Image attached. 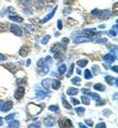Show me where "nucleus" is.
<instances>
[{
    "instance_id": "obj_42",
    "label": "nucleus",
    "mask_w": 118,
    "mask_h": 128,
    "mask_svg": "<svg viewBox=\"0 0 118 128\" xmlns=\"http://www.w3.org/2000/svg\"><path fill=\"white\" fill-rule=\"evenodd\" d=\"M97 128H101V127H106V123H104V122H101V123H99V124H97L96 125Z\"/></svg>"
},
{
    "instance_id": "obj_21",
    "label": "nucleus",
    "mask_w": 118,
    "mask_h": 128,
    "mask_svg": "<svg viewBox=\"0 0 118 128\" xmlns=\"http://www.w3.org/2000/svg\"><path fill=\"white\" fill-rule=\"evenodd\" d=\"M42 68H41V72H40V74L41 75H44V74H46L48 72H49V64H44L43 66H41Z\"/></svg>"
},
{
    "instance_id": "obj_55",
    "label": "nucleus",
    "mask_w": 118,
    "mask_h": 128,
    "mask_svg": "<svg viewBox=\"0 0 118 128\" xmlns=\"http://www.w3.org/2000/svg\"><path fill=\"white\" fill-rule=\"evenodd\" d=\"M78 126H79V127H81V128H85L86 127L85 125H83L82 123H79V124H78Z\"/></svg>"
},
{
    "instance_id": "obj_29",
    "label": "nucleus",
    "mask_w": 118,
    "mask_h": 128,
    "mask_svg": "<svg viewBox=\"0 0 118 128\" xmlns=\"http://www.w3.org/2000/svg\"><path fill=\"white\" fill-rule=\"evenodd\" d=\"M63 105H64V108H67V110H70V108H71V106L67 103V101H66V99H65V97L64 96H63Z\"/></svg>"
},
{
    "instance_id": "obj_6",
    "label": "nucleus",
    "mask_w": 118,
    "mask_h": 128,
    "mask_svg": "<svg viewBox=\"0 0 118 128\" xmlns=\"http://www.w3.org/2000/svg\"><path fill=\"white\" fill-rule=\"evenodd\" d=\"M81 92L82 93H84V94H87V95H89V96H91L95 101H100L101 100V97L99 96L98 94L96 93H92L89 89H86V88H83V89H81Z\"/></svg>"
},
{
    "instance_id": "obj_54",
    "label": "nucleus",
    "mask_w": 118,
    "mask_h": 128,
    "mask_svg": "<svg viewBox=\"0 0 118 128\" xmlns=\"http://www.w3.org/2000/svg\"><path fill=\"white\" fill-rule=\"evenodd\" d=\"M113 30L117 32V24H114V26H113Z\"/></svg>"
},
{
    "instance_id": "obj_18",
    "label": "nucleus",
    "mask_w": 118,
    "mask_h": 128,
    "mask_svg": "<svg viewBox=\"0 0 118 128\" xmlns=\"http://www.w3.org/2000/svg\"><path fill=\"white\" fill-rule=\"evenodd\" d=\"M33 5L36 9H42L44 6V1L43 0H33Z\"/></svg>"
},
{
    "instance_id": "obj_4",
    "label": "nucleus",
    "mask_w": 118,
    "mask_h": 128,
    "mask_svg": "<svg viewBox=\"0 0 118 128\" xmlns=\"http://www.w3.org/2000/svg\"><path fill=\"white\" fill-rule=\"evenodd\" d=\"M110 16H111V12L109 10L99 11V14H98V17L101 20H107L110 18Z\"/></svg>"
},
{
    "instance_id": "obj_56",
    "label": "nucleus",
    "mask_w": 118,
    "mask_h": 128,
    "mask_svg": "<svg viewBox=\"0 0 118 128\" xmlns=\"http://www.w3.org/2000/svg\"><path fill=\"white\" fill-rule=\"evenodd\" d=\"M76 72H77V74H81V70H80V68H77V70H76Z\"/></svg>"
},
{
    "instance_id": "obj_31",
    "label": "nucleus",
    "mask_w": 118,
    "mask_h": 128,
    "mask_svg": "<svg viewBox=\"0 0 118 128\" xmlns=\"http://www.w3.org/2000/svg\"><path fill=\"white\" fill-rule=\"evenodd\" d=\"M84 75H85L86 79H91L93 77V75L91 74V70H86L85 72H84Z\"/></svg>"
},
{
    "instance_id": "obj_36",
    "label": "nucleus",
    "mask_w": 118,
    "mask_h": 128,
    "mask_svg": "<svg viewBox=\"0 0 118 128\" xmlns=\"http://www.w3.org/2000/svg\"><path fill=\"white\" fill-rule=\"evenodd\" d=\"M93 72H94V74H98L99 72H100V68H99V66H93Z\"/></svg>"
},
{
    "instance_id": "obj_27",
    "label": "nucleus",
    "mask_w": 118,
    "mask_h": 128,
    "mask_svg": "<svg viewBox=\"0 0 118 128\" xmlns=\"http://www.w3.org/2000/svg\"><path fill=\"white\" fill-rule=\"evenodd\" d=\"M20 126V122L18 120H13L10 121L8 124V127H19Z\"/></svg>"
},
{
    "instance_id": "obj_15",
    "label": "nucleus",
    "mask_w": 118,
    "mask_h": 128,
    "mask_svg": "<svg viewBox=\"0 0 118 128\" xmlns=\"http://www.w3.org/2000/svg\"><path fill=\"white\" fill-rule=\"evenodd\" d=\"M19 53H20V55H21V57H26L28 55V53H29V48L27 46H22Z\"/></svg>"
},
{
    "instance_id": "obj_2",
    "label": "nucleus",
    "mask_w": 118,
    "mask_h": 128,
    "mask_svg": "<svg viewBox=\"0 0 118 128\" xmlns=\"http://www.w3.org/2000/svg\"><path fill=\"white\" fill-rule=\"evenodd\" d=\"M9 28H10V32H13L15 35H18V36H21L22 35V30L20 26H18L17 24H11L9 26Z\"/></svg>"
},
{
    "instance_id": "obj_48",
    "label": "nucleus",
    "mask_w": 118,
    "mask_h": 128,
    "mask_svg": "<svg viewBox=\"0 0 118 128\" xmlns=\"http://www.w3.org/2000/svg\"><path fill=\"white\" fill-rule=\"evenodd\" d=\"M6 59V57L4 56V55H2V54H0V61H4Z\"/></svg>"
},
{
    "instance_id": "obj_49",
    "label": "nucleus",
    "mask_w": 118,
    "mask_h": 128,
    "mask_svg": "<svg viewBox=\"0 0 118 128\" xmlns=\"http://www.w3.org/2000/svg\"><path fill=\"white\" fill-rule=\"evenodd\" d=\"M71 2H72L71 0H64V4H66V5H67V4H70Z\"/></svg>"
},
{
    "instance_id": "obj_47",
    "label": "nucleus",
    "mask_w": 118,
    "mask_h": 128,
    "mask_svg": "<svg viewBox=\"0 0 118 128\" xmlns=\"http://www.w3.org/2000/svg\"><path fill=\"white\" fill-rule=\"evenodd\" d=\"M109 33H110L111 35H113V36H116V35H117V33H116V32H115V30H111L109 32Z\"/></svg>"
},
{
    "instance_id": "obj_5",
    "label": "nucleus",
    "mask_w": 118,
    "mask_h": 128,
    "mask_svg": "<svg viewBox=\"0 0 118 128\" xmlns=\"http://www.w3.org/2000/svg\"><path fill=\"white\" fill-rule=\"evenodd\" d=\"M77 33L83 34L86 37H93L96 35V28H91V30H83L82 32H78Z\"/></svg>"
},
{
    "instance_id": "obj_26",
    "label": "nucleus",
    "mask_w": 118,
    "mask_h": 128,
    "mask_svg": "<svg viewBox=\"0 0 118 128\" xmlns=\"http://www.w3.org/2000/svg\"><path fill=\"white\" fill-rule=\"evenodd\" d=\"M71 82H72V84H75V85H80V83H81V79H80V77L79 76H75L73 77L72 79H71Z\"/></svg>"
},
{
    "instance_id": "obj_45",
    "label": "nucleus",
    "mask_w": 118,
    "mask_h": 128,
    "mask_svg": "<svg viewBox=\"0 0 118 128\" xmlns=\"http://www.w3.org/2000/svg\"><path fill=\"white\" fill-rule=\"evenodd\" d=\"M40 126H41V124H40L39 122H38V124L35 123V124H30V125H29V127H40Z\"/></svg>"
},
{
    "instance_id": "obj_40",
    "label": "nucleus",
    "mask_w": 118,
    "mask_h": 128,
    "mask_svg": "<svg viewBox=\"0 0 118 128\" xmlns=\"http://www.w3.org/2000/svg\"><path fill=\"white\" fill-rule=\"evenodd\" d=\"M45 62H46L47 64H52V57H51V56H47Z\"/></svg>"
},
{
    "instance_id": "obj_34",
    "label": "nucleus",
    "mask_w": 118,
    "mask_h": 128,
    "mask_svg": "<svg viewBox=\"0 0 118 128\" xmlns=\"http://www.w3.org/2000/svg\"><path fill=\"white\" fill-rule=\"evenodd\" d=\"M73 68H74V64H71L70 68H69V70H68V72H67V75H66V77H70V76H71L72 72H73Z\"/></svg>"
},
{
    "instance_id": "obj_30",
    "label": "nucleus",
    "mask_w": 118,
    "mask_h": 128,
    "mask_svg": "<svg viewBox=\"0 0 118 128\" xmlns=\"http://www.w3.org/2000/svg\"><path fill=\"white\" fill-rule=\"evenodd\" d=\"M81 102H82L84 105H90V99L86 96L81 97Z\"/></svg>"
},
{
    "instance_id": "obj_43",
    "label": "nucleus",
    "mask_w": 118,
    "mask_h": 128,
    "mask_svg": "<svg viewBox=\"0 0 118 128\" xmlns=\"http://www.w3.org/2000/svg\"><path fill=\"white\" fill-rule=\"evenodd\" d=\"M58 28H59V30H62V28H63V24H62V21H61V20L58 21Z\"/></svg>"
},
{
    "instance_id": "obj_23",
    "label": "nucleus",
    "mask_w": 118,
    "mask_h": 128,
    "mask_svg": "<svg viewBox=\"0 0 118 128\" xmlns=\"http://www.w3.org/2000/svg\"><path fill=\"white\" fill-rule=\"evenodd\" d=\"M75 112H76V114H77L78 116H82L84 114V112H85V108H82V107L76 108H75Z\"/></svg>"
},
{
    "instance_id": "obj_12",
    "label": "nucleus",
    "mask_w": 118,
    "mask_h": 128,
    "mask_svg": "<svg viewBox=\"0 0 118 128\" xmlns=\"http://www.w3.org/2000/svg\"><path fill=\"white\" fill-rule=\"evenodd\" d=\"M88 41H92V39L91 38H88V37H82V36H80V37H76L75 39H73V43L75 44H77V43H83V42H88Z\"/></svg>"
},
{
    "instance_id": "obj_9",
    "label": "nucleus",
    "mask_w": 118,
    "mask_h": 128,
    "mask_svg": "<svg viewBox=\"0 0 118 128\" xmlns=\"http://www.w3.org/2000/svg\"><path fill=\"white\" fill-rule=\"evenodd\" d=\"M57 9H58V6H56L53 10H52L50 13H49V14H48V15H46V16H45V18H44V19H42V20L40 21V22H41V24H44V22H47L49 20H51V19L54 17V15H55V13H56Z\"/></svg>"
},
{
    "instance_id": "obj_25",
    "label": "nucleus",
    "mask_w": 118,
    "mask_h": 128,
    "mask_svg": "<svg viewBox=\"0 0 118 128\" xmlns=\"http://www.w3.org/2000/svg\"><path fill=\"white\" fill-rule=\"evenodd\" d=\"M58 72H59V74H64V72H66V66L64 64H61L60 66H59V68H58Z\"/></svg>"
},
{
    "instance_id": "obj_22",
    "label": "nucleus",
    "mask_w": 118,
    "mask_h": 128,
    "mask_svg": "<svg viewBox=\"0 0 118 128\" xmlns=\"http://www.w3.org/2000/svg\"><path fill=\"white\" fill-rule=\"evenodd\" d=\"M94 89L95 90H98V91H105L106 87L104 86V84H101V83H96L94 85Z\"/></svg>"
},
{
    "instance_id": "obj_44",
    "label": "nucleus",
    "mask_w": 118,
    "mask_h": 128,
    "mask_svg": "<svg viewBox=\"0 0 118 128\" xmlns=\"http://www.w3.org/2000/svg\"><path fill=\"white\" fill-rule=\"evenodd\" d=\"M107 38H102V39H99V40H96V42L100 43V42H107Z\"/></svg>"
},
{
    "instance_id": "obj_19",
    "label": "nucleus",
    "mask_w": 118,
    "mask_h": 128,
    "mask_svg": "<svg viewBox=\"0 0 118 128\" xmlns=\"http://www.w3.org/2000/svg\"><path fill=\"white\" fill-rule=\"evenodd\" d=\"M78 92H79V90H78V89L70 87V88H68V89H67L66 94H67V95H69V96H75V95H77V94H78Z\"/></svg>"
},
{
    "instance_id": "obj_8",
    "label": "nucleus",
    "mask_w": 118,
    "mask_h": 128,
    "mask_svg": "<svg viewBox=\"0 0 118 128\" xmlns=\"http://www.w3.org/2000/svg\"><path fill=\"white\" fill-rule=\"evenodd\" d=\"M35 96L39 100H43V99H45V97L47 96V92L44 91V90L39 89L38 87H36V89H35Z\"/></svg>"
},
{
    "instance_id": "obj_57",
    "label": "nucleus",
    "mask_w": 118,
    "mask_h": 128,
    "mask_svg": "<svg viewBox=\"0 0 118 128\" xmlns=\"http://www.w3.org/2000/svg\"><path fill=\"white\" fill-rule=\"evenodd\" d=\"M3 121H4V120H3V118H0V126H1L2 124H3Z\"/></svg>"
},
{
    "instance_id": "obj_41",
    "label": "nucleus",
    "mask_w": 118,
    "mask_h": 128,
    "mask_svg": "<svg viewBox=\"0 0 118 128\" xmlns=\"http://www.w3.org/2000/svg\"><path fill=\"white\" fill-rule=\"evenodd\" d=\"M85 122L87 123V125H89V126H93V121H92L91 119H86Z\"/></svg>"
},
{
    "instance_id": "obj_24",
    "label": "nucleus",
    "mask_w": 118,
    "mask_h": 128,
    "mask_svg": "<svg viewBox=\"0 0 118 128\" xmlns=\"http://www.w3.org/2000/svg\"><path fill=\"white\" fill-rule=\"evenodd\" d=\"M4 66H5V68H8V70H11L13 74H15V72H16V70H17V68H16L14 64H4Z\"/></svg>"
},
{
    "instance_id": "obj_61",
    "label": "nucleus",
    "mask_w": 118,
    "mask_h": 128,
    "mask_svg": "<svg viewBox=\"0 0 118 128\" xmlns=\"http://www.w3.org/2000/svg\"><path fill=\"white\" fill-rule=\"evenodd\" d=\"M46 1H48V2H54V1H56V0H46Z\"/></svg>"
},
{
    "instance_id": "obj_17",
    "label": "nucleus",
    "mask_w": 118,
    "mask_h": 128,
    "mask_svg": "<svg viewBox=\"0 0 118 128\" xmlns=\"http://www.w3.org/2000/svg\"><path fill=\"white\" fill-rule=\"evenodd\" d=\"M51 86H52L54 90H58L61 87V81L58 80V79H53L52 82H51Z\"/></svg>"
},
{
    "instance_id": "obj_28",
    "label": "nucleus",
    "mask_w": 118,
    "mask_h": 128,
    "mask_svg": "<svg viewBox=\"0 0 118 128\" xmlns=\"http://www.w3.org/2000/svg\"><path fill=\"white\" fill-rule=\"evenodd\" d=\"M88 64V60H80V61H77V64L80 66V68H84Z\"/></svg>"
},
{
    "instance_id": "obj_59",
    "label": "nucleus",
    "mask_w": 118,
    "mask_h": 128,
    "mask_svg": "<svg viewBox=\"0 0 118 128\" xmlns=\"http://www.w3.org/2000/svg\"><path fill=\"white\" fill-rule=\"evenodd\" d=\"M100 28H106V26H105V24H102V26H100Z\"/></svg>"
},
{
    "instance_id": "obj_33",
    "label": "nucleus",
    "mask_w": 118,
    "mask_h": 128,
    "mask_svg": "<svg viewBox=\"0 0 118 128\" xmlns=\"http://www.w3.org/2000/svg\"><path fill=\"white\" fill-rule=\"evenodd\" d=\"M20 2H21V3L22 4V5H23V6L27 7V6H29V5H30V3H31V0H20Z\"/></svg>"
},
{
    "instance_id": "obj_38",
    "label": "nucleus",
    "mask_w": 118,
    "mask_h": 128,
    "mask_svg": "<svg viewBox=\"0 0 118 128\" xmlns=\"http://www.w3.org/2000/svg\"><path fill=\"white\" fill-rule=\"evenodd\" d=\"M16 116V114H11L9 116H7L6 118H5V120H7V121H9L11 119H13V118Z\"/></svg>"
},
{
    "instance_id": "obj_3",
    "label": "nucleus",
    "mask_w": 118,
    "mask_h": 128,
    "mask_svg": "<svg viewBox=\"0 0 118 128\" xmlns=\"http://www.w3.org/2000/svg\"><path fill=\"white\" fill-rule=\"evenodd\" d=\"M59 126L60 127H72V123L68 118H61L59 119Z\"/></svg>"
},
{
    "instance_id": "obj_53",
    "label": "nucleus",
    "mask_w": 118,
    "mask_h": 128,
    "mask_svg": "<svg viewBox=\"0 0 118 128\" xmlns=\"http://www.w3.org/2000/svg\"><path fill=\"white\" fill-rule=\"evenodd\" d=\"M114 13H115V14L117 13V3L114 4Z\"/></svg>"
},
{
    "instance_id": "obj_52",
    "label": "nucleus",
    "mask_w": 118,
    "mask_h": 128,
    "mask_svg": "<svg viewBox=\"0 0 118 128\" xmlns=\"http://www.w3.org/2000/svg\"><path fill=\"white\" fill-rule=\"evenodd\" d=\"M62 42L65 43V44H67V43H68V39H67V38H64V39L62 40Z\"/></svg>"
},
{
    "instance_id": "obj_35",
    "label": "nucleus",
    "mask_w": 118,
    "mask_h": 128,
    "mask_svg": "<svg viewBox=\"0 0 118 128\" xmlns=\"http://www.w3.org/2000/svg\"><path fill=\"white\" fill-rule=\"evenodd\" d=\"M49 110H52V112H59V107L58 106H55V105H52L48 108Z\"/></svg>"
},
{
    "instance_id": "obj_7",
    "label": "nucleus",
    "mask_w": 118,
    "mask_h": 128,
    "mask_svg": "<svg viewBox=\"0 0 118 128\" xmlns=\"http://www.w3.org/2000/svg\"><path fill=\"white\" fill-rule=\"evenodd\" d=\"M23 95H24V87L20 86V87H18V89L16 90L14 97H15L17 100H21V98L23 97Z\"/></svg>"
},
{
    "instance_id": "obj_14",
    "label": "nucleus",
    "mask_w": 118,
    "mask_h": 128,
    "mask_svg": "<svg viewBox=\"0 0 118 128\" xmlns=\"http://www.w3.org/2000/svg\"><path fill=\"white\" fill-rule=\"evenodd\" d=\"M106 81H107L108 84H114L115 86H117V78H114L113 76H109L107 75L106 76Z\"/></svg>"
},
{
    "instance_id": "obj_60",
    "label": "nucleus",
    "mask_w": 118,
    "mask_h": 128,
    "mask_svg": "<svg viewBox=\"0 0 118 128\" xmlns=\"http://www.w3.org/2000/svg\"><path fill=\"white\" fill-rule=\"evenodd\" d=\"M2 104H3V103H2V101L0 100V110H1V106H2Z\"/></svg>"
},
{
    "instance_id": "obj_51",
    "label": "nucleus",
    "mask_w": 118,
    "mask_h": 128,
    "mask_svg": "<svg viewBox=\"0 0 118 128\" xmlns=\"http://www.w3.org/2000/svg\"><path fill=\"white\" fill-rule=\"evenodd\" d=\"M111 70H112L113 72H118V70H117V66H112V68H111Z\"/></svg>"
},
{
    "instance_id": "obj_13",
    "label": "nucleus",
    "mask_w": 118,
    "mask_h": 128,
    "mask_svg": "<svg viewBox=\"0 0 118 128\" xmlns=\"http://www.w3.org/2000/svg\"><path fill=\"white\" fill-rule=\"evenodd\" d=\"M104 61L106 63H113L115 61V56H113L112 54H107L104 56Z\"/></svg>"
},
{
    "instance_id": "obj_1",
    "label": "nucleus",
    "mask_w": 118,
    "mask_h": 128,
    "mask_svg": "<svg viewBox=\"0 0 118 128\" xmlns=\"http://www.w3.org/2000/svg\"><path fill=\"white\" fill-rule=\"evenodd\" d=\"M26 110H27L28 114H30V116H37L42 110V108H41V106H38L36 104L29 103L26 107Z\"/></svg>"
},
{
    "instance_id": "obj_20",
    "label": "nucleus",
    "mask_w": 118,
    "mask_h": 128,
    "mask_svg": "<svg viewBox=\"0 0 118 128\" xmlns=\"http://www.w3.org/2000/svg\"><path fill=\"white\" fill-rule=\"evenodd\" d=\"M9 19L12 22H23V19L21 17H19V16H9Z\"/></svg>"
},
{
    "instance_id": "obj_39",
    "label": "nucleus",
    "mask_w": 118,
    "mask_h": 128,
    "mask_svg": "<svg viewBox=\"0 0 118 128\" xmlns=\"http://www.w3.org/2000/svg\"><path fill=\"white\" fill-rule=\"evenodd\" d=\"M44 64H45V61H44L43 59H40V60L38 61V63H37V66H38L39 68H40V66H43Z\"/></svg>"
},
{
    "instance_id": "obj_58",
    "label": "nucleus",
    "mask_w": 118,
    "mask_h": 128,
    "mask_svg": "<svg viewBox=\"0 0 118 128\" xmlns=\"http://www.w3.org/2000/svg\"><path fill=\"white\" fill-rule=\"evenodd\" d=\"M30 64V60H27V63H26V66H29Z\"/></svg>"
},
{
    "instance_id": "obj_16",
    "label": "nucleus",
    "mask_w": 118,
    "mask_h": 128,
    "mask_svg": "<svg viewBox=\"0 0 118 128\" xmlns=\"http://www.w3.org/2000/svg\"><path fill=\"white\" fill-rule=\"evenodd\" d=\"M51 82H52V79L47 78V79H43L41 84H42V86L45 88V89L49 90V89H50V87H51Z\"/></svg>"
},
{
    "instance_id": "obj_10",
    "label": "nucleus",
    "mask_w": 118,
    "mask_h": 128,
    "mask_svg": "<svg viewBox=\"0 0 118 128\" xmlns=\"http://www.w3.org/2000/svg\"><path fill=\"white\" fill-rule=\"evenodd\" d=\"M43 123H44L45 126H47V127H51V126H54V124H55V119H54L52 116H46V118H44Z\"/></svg>"
},
{
    "instance_id": "obj_50",
    "label": "nucleus",
    "mask_w": 118,
    "mask_h": 128,
    "mask_svg": "<svg viewBox=\"0 0 118 128\" xmlns=\"http://www.w3.org/2000/svg\"><path fill=\"white\" fill-rule=\"evenodd\" d=\"M5 30V24H0V30Z\"/></svg>"
},
{
    "instance_id": "obj_32",
    "label": "nucleus",
    "mask_w": 118,
    "mask_h": 128,
    "mask_svg": "<svg viewBox=\"0 0 118 128\" xmlns=\"http://www.w3.org/2000/svg\"><path fill=\"white\" fill-rule=\"evenodd\" d=\"M50 38H51V36H50V35H45L42 39H41V43H42L43 45L47 44V43H48V41L50 40Z\"/></svg>"
},
{
    "instance_id": "obj_46",
    "label": "nucleus",
    "mask_w": 118,
    "mask_h": 128,
    "mask_svg": "<svg viewBox=\"0 0 118 128\" xmlns=\"http://www.w3.org/2000/svg\"><path fill=\"white\" fill-rule=\"evenodd\" d=\"M98 14H99V10H98V9L92 11V15H93V16H98Z\"/></svg>"
},
{
    "instance_id": "obj_37",
    "label": "nucleus",
    "mask_w": 118,
    "mask_h": 128,
    "mask_svg": "<svg viewBox=\"0 0 118 128\" xmlns=\"http://www.w3.org/2000/svg\"><path fill=\"white\" fill-rule=\"evenodd\" d=\"M70 102L73 104V105H78L79 103H80V101L79 100H77V99H75V98H72V96H71V99H70Z\"/></svg>"
},
{
    "instance_id": "obj_11",
    "label": "nucleus",
    "mask_w": 118,
    "mask_h": 128,
    "mask_svg": "<svg viewBox=\"0 0 118 128\" xmlns=\"http://www.w3.org/2000/svg\"><path fill=\"white\" fill-rule=\"evenodd\" d=\"M13 107V103L11 102V101H7V102H5L4 104H2V106H1V110L2 112H8V110H10L11 108Z\"/></svg>"
}]
</instances>
